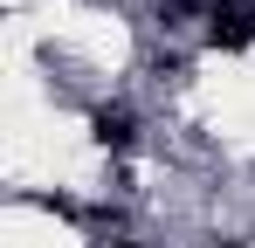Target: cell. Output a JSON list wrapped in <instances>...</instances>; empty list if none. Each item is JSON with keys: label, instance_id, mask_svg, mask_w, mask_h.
I'll return each instance as SVG.
<instances>
[{"label": "cell", "instance_id": "1", "mask_svg": "<svg viewBox=\"0 0 255 248\" xmlns=\"http://www.w3.org/2000/svg\"><path fill=\"white\" fill-rule=\"evenodd\" d=\"M207 48H255V0H207Z\"/></svg>", "mask_w": 255, "mask_h": 248}, {"label": "cell", "instance_id": "2", "mask_svg": "<svg viewBox=\"0 0 255 248\" xmlns=\"http://www.w3.org/2000/svg\"><path fill=\"white\" fill-rule=\"evenodd\" d=\"M90 138H97L104 152H131V145H138V118H131L125 104H97V111H90Z\"/></svg>", "mask_w": 255, "mask_h": 248}, {"label": "cell", "instance_id": "3", "mask_svg": "<svg viewBox=\"0 0 255 248\" xmlns=\"http://www.w3.org/2000/svg\"><path fill=\"white\" fill-rule=\"evenodd\" d=\"M111 248H145V242H111Z\"/></svg>", "mask_w": 255, "mask_h": 248}]
</instances>
